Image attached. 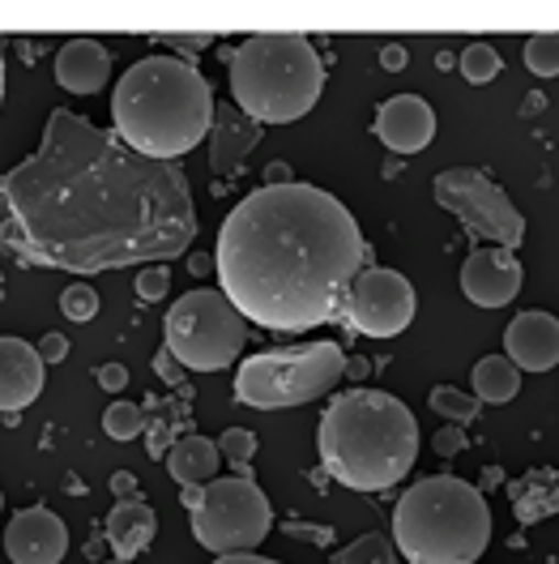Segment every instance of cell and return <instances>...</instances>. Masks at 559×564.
Wrapping results in <instances>:
<instances>
[{"mask_svg":"<svg viewBox=\"0 0 559 564\" xmlns=\"http://www.w3.org/2000/svg\"><path fill=\"white\" fill-rule=\"evenodd\" d=\"M320 462L354 492H385L419 458V423L385 389H350L320 415Z\"/></svg>","mask_w":559,"mask_h":564,"instance_id":"277c9868","label":"cell"},{"mask_svg":"<svg viewBox=\"0 0 559 564\" xmlns=\"http://www.w3.org/2000/svg\"><path fill=\"white\" fill-rule=\"evenodd\" d=\"M213 564H278V561H265V556H256V552H240V556H218Z\"/></svg>","mask_w":559,"mask_h":564,"instance_id":"8d00e7d4","label":"cell"},{"mask_svg":"<svg viewBox=\"0 0 559 564\" xmlns=\"http://www.w3.org/2000/svg\"><path fill=\"white\" fill-rule=\"evenodd\" d=\"M163 334L175 364L193 372H222L244 351L248 321L222 291H188L167 308Z\"/></svg>","mask_w":559,"mask_h":564,"instance_id":"ba28073f","label":"cell"},{"mask_svg":"<svg viewBox=\"0 0 559 564\" xmlns=\"http://www.w3.org/2000/svg\"><path fill=\"white\" fill-rule=\"evenodd\" d=\"M0 99H4V47H0Z\"/></svg>","mask_w":559,"mask_h":564,"instance_id":"ab89813d","label":"cell"},{"mask_svg":"<svg viewBox=\"0 0 559 564\" xmlns=\"http://www.w3.org/2000/svg\"><path fill=\"white\" fill-rule=\"evenodd\" d=\"M154 364H158V372H163V381H172V386H179V372H175L172 351H163V355H158V359H154Z\"/></svg>","mask_w":559,"mask_h":564,"instance_id":"d590c367","label":"cell"},{"mask_svg":"<svg viewBox=\"0 0 559 564\" xmlns=\"http://www.w3.org/2000/svg\"><path fill=\"white\" fill-rule=\"evenodd\" d=\"M193 513V534L213 556H240L256 552V543L274 527L270 496L252 479L231 475V479H210L201 488V500L188 509Z\"/></svg>","mask_w":559,"mask_h":564,"instance_id":"9c48e42d","label":"cell"},{"mask_svg":"<svg viewBox=\"0 0 559 564\" xmlns=\"http://www.w3.org/2000/svg\"><path fill=\"white\" fill-rule=\"evenodd\" d=\"M474 398L479 402H491V406H500V402H513L517 398V389H522V368L508 359V355H483L479 364H474Z\"/></svg>","mask_w":559,"mask_h":564,"instance_id":"44dd1931","label":"cell"},{"mask_svg":"<svg viewBox=\"0 0 559 564\" xmlns=\"http://www.w3.org/2000/svg\"><path fill=\"white\" fill-rule=\"evenodd\" d=\"M342 321L368 338H397L415 321V286L397 270H359V279L350 282Z\"/></svg>","mask_w":559,"mask_h":564,"instance_id":"8fae6325","label":"cell"},{"mask_svg":"<svg viewBox=\"0 0 559 564\" xmlns=\"http://www.w3.org/2000/svg\"><path fill=\"white\" fill-rule=\"evenodd\" d=\"M0 509H4V496H0Z\"/></svg>","mask_w":559,"mask_h":564,"instance_id":"b9f144b4","label":"cell"},{"mask_svg":"<svg viewBox=\"0 0 559 564\" xmlns=\"http://www.w3.org/2000/svg\"><path fill=\"white\" fill-rule=\"evenodd\" d=\"M325 90V65L308 35H248L231 56V99L256 124L308 116Z\"/></svg>","mask_w":559,"mask_h":564,"instance_id":"8992f818","label":"cell"},{"mask_svg":"<svg viewBox=\"0 0 559 564\" xmlns=\"http://www.w3.org/2000/svg\"><path fill=\"white\" fill-rule=\"evenodd\" d=\"M141 427H145V411L138 402H111L103 411V432L111 441H133Z\"/></svg>","mask_w":559,"mask_h":564,"instance_id":"4316f807","label":"cell"},{"mask_svg":"<svg viewBox=\"0 0 559 564\" xmlns=\"http://www.w3.org/2000/svg\"><path fill=\"white\" fill-rule=\"evenodd\" d=\"M111 77V52L99 39H69L56 56V82L73 95H99Z\"/></svg>","mask_w":559,"mask_h":564,"instance_id":"e0dca14e","label":"cell"},{"mask_svg":"<svg viewBox=\"0 0 559 564\" xmlns=\"http://www.w3.org/2000/svg\"><path fill=\"white\" fill-rule=\"evenodd\" d=\"M431 193H436V202L453 214L474 240L508 248V252L522 248L525 240L522 210L508 202V193L491 176L474 172V167H449V172H440V176L431 180Z\"/></svg>","mask_w":559,"mask_h":564,"instance_id":"30bf717a","label":"cell"},{"mask_svg":"<svg viewBox=\"0 0 559 564\" xmlns=\"http://www.w3.org/2000/svg\"><path fill=\"white\" fill-rule=\"evenodd\" d=\"M99 386H103L107 393H120V389L129 386V368H124V364H103V368H99Z\"/></svg>","mask_w":559,"mask_h":564,"instance_id":"1f68e13d","label":"cell"},{"mask_svg":"<svg viewBox=\"0 0 559 564\" xmlns=\"http://www.w3.org/2000/svg\"><path fill=\"white\" fill-rule=\"evenodd\" d=\"M210 270H213V257L197 252V257H193V274H210Z\"/></svg>","mask_w":559,"mask_h":564,"instance_id":"f35d334b","label":"cell"},{"mask_svg":"<svg viewBox=\"0 0 559 564\" xmlns=\"http://www.w3.org/2000/svg\"><path fill=\"white\" fill-rule=\"evenodd\" d=\"M218 454L231 462V470L235 475H244V479H252V454H256V436L248 432V427H227L222 432V441H218Z\"/></svg>","mask_w":559,"mask_h":564,"instance_id":"484cf974","label":"cell"},{"mask_svg":"<svg viewBox=\"0 0 559 564\" xmlns=\"http://www.w3.org/2000/svg\"><path fill=\"white\" fill-rule=\"evenodd\" d=\"M47 364L26 338H0V415H18L43 393Z\"/></svg>","mask_w":559,"mask_h":564,"instance_id":"9a60e30c","label":"cell"},{"mask_svg":"<svg viewBox=\"0 0 559 564\" xmlns=\"http://www.w3.org/2000/svg\"><path fill=\"white\" fill-rule=\"evenodd\" d=\"M372 129L393 154H419L436 138V111L419 95H393V99L376 107V124Z\"/></svg>","mask_w":559,"mask_h":564,"instance_id":"5bb4252c","label":"cell"},{"mask_svg":"<svg viewBox=\"0 0 559 564\" xmlns=\"http://www.w3.org/2000/svg\"><path fill=\"white\" fill-rule=\"evenodd\" d=\"M381 65H385L388 73H402L406 69V47H402V43H385V47H381Z\"/></svg>","mask_w":559,"mask_h":564,"instance_id":"836d02e7","label":"cell"},{"mask_svg":"<svg viewBox=\"0 0 559 564\" xmlns=\"http://www.w3.org/2000/svg\"><path fill=\"white\" fill-rule=\"evenodd\" d=\"M333 564H397V552H393V543L385 534H363L350 547H342L333 556Z\"/></svg>","mask_w":559,"mask_h":564,"instance_id":"603a6c76","label":"cell"},{"mask_svg":"<svg viewBox=\"0 0 559 564\" xmlns=\"http://www.w3.org/2000/svg\"><path fill=\"white\" fill-rule=\"evenodd\" d=\"M154 530H158V518L141 496L116 500L111 513H107V543H111L116 561L133 564V556H141L154 543Z\"/></svg>","mask_w":559,"mask_h":564,"instance_id":"d6986e66","label":"cell"},{"mask_svg":"<svg viewBox=\"0 0 559 564\" xmlns=\"http://www.w3.org/2000/svg\"><path fill=\"white\" fill-rule=\"evenodd\" d=\"M107 564H129V561H107Z\"/></svg>","mask_w":559,"mask_h":564,"instance_id":"60d3db41","label":"cell"},{"mask_svg":"<svg viewBox=\"0 0 559 564\" xmlns=\"http://www.w3.org/2000/svg\"><path fill=\"white\" fill-rule=\"evenodd\" d=\"M522 282H525L522 261L508 248L479 245L465 257V265H461V291L479 308H504V304H513L517 291H522Z\"/></svg>","mask_w":559,"mask_h":564,"instance_id":"7c38bea8","label":"cell"},{"mask_svg":"<svg viewBox=\"0 0 559 564\" xmlns=\"http://www.w3.org/2000/svg\"><path fill=\"white\" fill-rule=\"evenodd\" d=\"M193 236L184 167L145 159L69 107H56L35 154L0 176V248L22 265L129 270L172 261Z\"/></svg>","mask_w":559,"mask_h":564,"instance_id":"6da1fadb","label":"cell"},{"mask_svg":"<svg viewBox=\"0 0 559 564\" xmlns=\"http://www.w3.org/2000/svg\"><path fill=\"white\" fill-rule=\"evenodd\" d=\"M504 355L522 368V372H547L559 364V321L542 308L513 317L504 329Z\"/></svg>","mask_w":559,"mask_h":564,"instance_id":"2e32d148","label":"cell"},{"mask_svg":"<svg viewBox=\"0 0 559 564\" xmlns=\"http://www.w3.org/2000/svg\"><path fill=\"white\" fill-rule=\"evenodd\" d=\"M158 43H167V47H175V52L193 56V52H206V47H213V35H158Z\"/></svg>","mask_w":559,"mask_h":564,"instance_id":"f546056e","label":"cell"},{"mask_svg":"<svg viewBox=\"0 0 559 564\" xmlns=\"http://www.w3.org/2000/svg\"><path fill=\"white\" fill-rule=\"evenodd\" d=\"M436 449L449 458V454H461L465 449V432H461V423H453V427H445L440 436H436Z\"/></svg>","mask_w":559,"mask_h":564,"instance_id":"d6a6232c","label":"cell"},{"mask_svg":"<svg viewBox=\"0 0 559 564\" xmlns=\"http://www.w3.org/2000/svg\"><path fill=\"white\" fill-rule=\"evenodd\" d=\"M525 69L534 77H556L559 73V35L542 31V35L525 39Z\"/></svg>","mask_w":559,"mask_h":564,"instance_id":"d4e9b609","label":"cell"},{"mask_svg":"<svg viewBox=\"0 0 559 564\" xmlns=\"http://www.w3.org/2000/svg\"><path fill=\"white\" fill-rule=\"evenodd\" d=\"M61 313L69 321H95L99 313V291L90 286V282H73L61 291Z\"/></svg>","mask_w":559,"mask_h":564,"instance_id":"83f0119b","label":"cell"},{"mask_svg":"<svg viewBox=\"0 0 559 564\" xmlns=\"http://www.w3.org/2000/svg\"><path fill=\"white\" fill-rule=\"evenodd\" d=\"M213 90L193 61L175 56H145L116 82L111 120L116 138L145 159L175 163L213 124Z\"/></svg>","mask_w":559,"mask_h":564,"instance_id":"3957f363","label":"cell"},{"mask_svg":"<svg viewBox=\"0 0 559 564\" xmlns=\"http://www.w3.org/2000/svg\"><path fill=\"white\" fill-rule=\"evenodd\" d=\"M111 492L120 496V500H129V496H138V479L120 470V475H111Z\"/></svg>","mask_w":559,"mask_h":564,"instance_id":"e575fe53","label":"cell"},{"mask_svg":"<svg viewBox=\"0 0 559 564\" xmlns=\"http://www.w3.org/2000/svg\"><path fill=\"white\" fill-rule=\"evenodd\" d=\"M347 377V351L338 343H308L291 351H261L235 372V402L256 411H282L325 398Z\"/></svg>","mask_w":559,"mask_h":564,"instance_id":"52a82bcc","label":"cell"},{"mask_svg":"<svg viewBox=\"0 0 559 564\" xmlns=\"http://www.w3.org/2000/svg\"><path fill=\"white\" fill-rule=\"evenodd\" d=\"M167 286H172L167 265H150V270H141V274H138V295L145 300V304L163 300V295H167Z\"/></svg>","mask_w":559,"mask_h":564,"instance_id":"f1b7e54d","label":"cell"},{"mask_svg":"<svg viewBox=\"0 0 559 564\" xmlns=\"http://www.w3.org/2000/svg\"><path fill=\"white\" fill-rule=\"evenodd\" d=\"M4 552L13 564H61L69 552V530L52 509H22L4 530Z\"/></svg>","mask_w":559,"mask_h":564,"instance_id":"4fadbf2b","label":"cell"},{"mask_svg":"<svg viewBox=\"0 0 559 564\" xmlns=\"http://www.w3.org/2000/svg\"><path fill=\"white\" fill-rule=\"evenodd\" d=\"M65 355H69V338L65 334H43L39 338V359L43 364H61Z\"/></svg>","mask_w":559,"mask_h":564,"instance_id":"4dcf8cb0","label":"cell"},{"mask_svg":"<svg viewBox=\"0 0 559 564\" xmlns=\"http://www.w3.org/2000/svg\"><path fill=\"white\" fill-rule=\"evenodd\" d=\"M431 411L445 415V420H453V423H474V415L483 411V402L470 398V393H461V389H453V386H436L431 389Z\"/></svg>","mask_w":559,"mask_h":564,"instance_id":"cb8c5ba5","label":"cell"},{"mask_svg":"<svg viewBox=\"0 0 559 564\" xmlns=\"http://www.w3.org/2000/svg\"><path fill=\"white\" fill-rule=\"evenodd\" d=\"M261 124L240 116V107H213V141H210V167L213 176H235L244 167L248 150L261 141Z\"/></svg>","mask_w":559,"mask_h":564,"instance_id":"ac0fdd59","label":"cell"},{"mask_svg":"<svg viewBox=\"0 0 559 564\" xmlns=\"http://www.w3.org/2000/svg\"><path fill=\"white\" fill-rule=\"evenodd\" d=\"M218 445L206 441V436H184L179 445H175L172 454H167V470H172V479L179 488H206L210 479H218Z\"/></svg>","mask_w":559,"mask_h":564,"instance_id":"ffe728a7","label":"cell"},{"mask_svg":"<svg viewBox=\"0 0 559 564\" xmlns=\"http://www.w3.org/2000/svg\"><path fill=\"white\" fill-rule=\"evenodd\" d=\"M500 69H504L500 52H495L491 43H483V39L461 52V77H465L470 86H487L491 77H500Z\"/></svg>","mask_w":559,"mask_h":564,"instance_id":"7402d4cb","label":"cell"},{"mask_svg":"<svg viewBox=\"0 0 559 564\" xmlns=\"http://www.w3.org/2000/svg\"><path fill=\"white\" fill-rule=\"evenodd\" d=\"M354 214L316 184H265L222 218L213 270L240 317L299 334L342 317L350 282L363 270Z\"/></svg>","mask_w":559,"mask_h":564,"instance_id":"7a4b0ae2","label":"cell"},{"mask_svg":"<svg viewBox=\"0 0 559 564\" xmlns=\"http://www.w3.org/2000/svg\"><path fill=\"white\" fill-rule=\"evenodd\" d=\"M265 184H291V167H286V163H270V172H265Z\"/></svg>","mask_w":559,"mask_h":564,"instance_id":"74e56055","label":"cell"},{"mask_svg":"<svg viewBox=\"0 0 559 564\" xmlns=\"http://www.w3.org/2000/svg\"><path fill=\"white\" fill-rule=\"evenodd\" d=\"M491 543L487 496L453 475L419 479L397 500L393 547L410 564H474Z\"/></svg>","mask_w":559,"mask_h":564,"instance_id":"5b68a950","label":"cell"}]
</instances>
